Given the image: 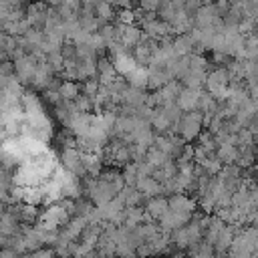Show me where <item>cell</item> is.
<instances>
[{
    "label": "cell",
    "mask_w": 258,
    "mask_h": 258,
    "mask_svg": "<svg viewBox=\"0 0 258 258\" xmlns=\"http://www.w3.org/2000/svg\"><path fill=\"white\" fill-rule=\"evenodd\" d=\"M200 95H202V89H194V87H185L179 91L175 103L181 111H194L198 109V103H200Z\"/></svg>",
    "instance_id": "obj_3"
},
{
    "label": "cell",
    "mask_w": 258,
    "mask_h": 258,
    "mask_svg": "<svg viewBox=\"0 0 258 258\" xmlns=\"http://www.w3.org/2000/svg\"><path fill=\"white\" fill-rule=\"evenodd\" d=\"M167 204H169V210L181 212V214H194V208H196V204L187 196H183L181 191H173L167 198Z\"/></svg>",
    "instance_id": "obj_4"
},
{
    "label": "cell",
    "mask_w": 258,
    "mask_h": 258,
    "mask_svg": "<svg viewBox=\"0 0 258 258\" xmlns=\"http://www.w3.org/2000/svg\"><path fill=\"white\" fill-rule=\"evenodd\" d=\"M58 91H60V95H62L64 101H73V99H77V97L81 95L83 89H81L79 83H75V81H62L60 87H58Z\"/></svg>",
    "instance_id": "obj_9"
},
{
    "label": "cell",
    "mask_w": 258,
    "mask_h": 258,
    "mask_svg": "<svg viewBox=\"0 0 258 258\" xmlns=\"http://www.w3.org/2000/svg\"><path fill=\"white\" fill-rule=\"evenodd\" d=\"M141 38H143L141 28H137L133 24H121V38H119V42L125 48H133Z\"/></svg>",
    "instance_id": "obj_5"
},
{
    "label": "cell",
    "mask_w": 258,
    "mask_h": 258,
    "mask_svg": "<svg viewBox=\"0 0 258 258\" xmlns=\"http://www.w3.org/2000/svg\"><path fill=\"white\" fill-rule=\"evenodd\" d=\"M113 64H115V69H117V73L119 75H123V77H127L135 67H137V60L133 58V56H129L125 50L123 52H119V54H115V60H113Z\"/></svg>",
    "instance_id": "obj_7"
},
{
    "label": "cell",
    "mask_w": 258,
    "mask_h": 258,
    "mask_svg": "<svg viewBox=\"0 0 258 258\" xmlns=\"http://www.w3.org/2000/svg\"><path fill=\"white\" fill-rule=\"evenodd\" d=\"M10 75H14V62L2 60L0 62V77H10Z\"/></svg>",
    "instance_id": "obj_11"
},
{
    "label": "cell",
    "mask_w": 258,
    "mask_h": 258,
    "mask_svg": "<svg viewBox=\"0 0 258 258\" xmlns=\"http://www.w3.org/2000/svg\"><path fill=\"white\" fill-rule=\"evenodd\" d=\"M36 64H38V60L34 58L32 52H28V54H24V56L14 60V75L22 83H32V77L36 73Z\"/></svg>",
    "instance_id": "obj_2"
},
{
    "label": "cell",
    "mask_w": 258,
    "mask_h": 258,
    "mask_svg": "<svg viewBox=\"0 0 258 258\" xmlns=\"http://www.w3.org/2000/svg\"><path fill=\"white\" fill-rule=\"evenodd\" d=\"M46 2H48L50 6H60V4L64 2V0H46Z\"/></svg>",
    "instance_id": "obj_12"
},
{
    "label": "cell",
    "mask_w": 258,
    "mask_h": 258,
    "mask_svg": "<svg viewBox=\"0 0 258 258\" xmlns=\"http://www.w3.org/2000/svg\"><path fill=\"white\" fill-rule=\"evenodd\" d=\"M95 14H97V18L105 24L107 20L113 18V4L107 2V0H97V4H95Z\"/></svg>",
    "instance_id": "obj_10"
},
{
    "label": "cell",
    "mask_w": 258,
    "mask_h": 258,
    "mask_svg": "<svg viewBox=\"0 0 258 258\" xmlns=\"http://www.w3.org/2000/svg\"><path fill=\"white\" fill-rule=\"evenodd\" d=\"M169 210V204L165 198L161 196H153L147 200V206H145V212L151 216V220H161V216Z\"/></svg>",
    "instance_id": "obj_6"
},
{
    "label": "cell",
    "mask_w": 258,
    "mask_h": 258,
    "mask_svg": "<svg viewBox=\"0 0 258 258\" xmlns=\"http://www.w3.org/2000/svg\"><path fill=\"white\" fill-rule=\"evenodd\" d=\"M125 79H127V83H129L131 87H137V89L147 87V71H145L141 64H137Z\"/></svg>",
    "instance_id": "obj_8"
},
{
    "label": "cell",
    "mask_w": 258,
    "mask_h": 258,
    "mask_svg": "<svg viewBox=\"0 0 258 258\" xmlns=\"http://www.w3.org/2000/svg\"><path fill=\"white\" fill-rule=\"evenodd\" d=\"M204 125V113L200 109H194V111H183L179 123H177V131L181 133V137L185 141H191L194 137L200 135V129Z\"/></svg>",
    "instance_id": "obj_1"
}]
</instances>
